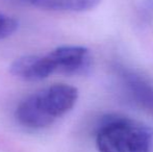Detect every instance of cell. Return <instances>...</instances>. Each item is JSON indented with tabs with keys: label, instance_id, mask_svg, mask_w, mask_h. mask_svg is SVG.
<instances>
[{
	"label": "cell",
	"instance_id": "1",
	"mask_svg": "<svg viewBox=\"0 0 153 152\" xmlns=\"http://www.w3.org/2000/svg\"><path fill=\"white\" fill-rule=\"evenodd\" d=\"M78 99V90L67 83H55L34 92L19 103L16 121L27 129H43L69 113Z\"/></svg>",
	"mask_w": 153,
	"mask_h": 152
},
{
	"label": "cell",
	"instance_id": "2",
	"mask_svg": "<svg viewBox=\"0 0 153 152\" xmlns=\"http://www.w3.org/2000/svg\"><path fill=\"white\" fill-rule=\"evenodd\" d=\"M96 147L99 152H152L153 129L129 118H107L97 130Z\"/></svg>",
	"mask_w": 153,
	"mask_h": 152
},
{
	"label": "cell",
	"instance_id": "3",
	"mask_svg": "<svg viewBox=\"0 0 153 152\" xmlns=\"http://www.w3.org/2000/svg\"><path fill=\"white\" fill-rule=\"evenodd\" d=\"M71 46H61L46 54L24 55L10 65V73L25 81H40L56 73L66 75L71 59Z\"/></svg>",
	"mask_w": 153,
	"mask_h": 152
},
{
	"label": "cell",
	"instance_id": "4",
	"mask_svg": "<svg viewBox=\"0 0 153 152\" xmlns=\"http://www.w3.org/2000/svg\"><path fill=\"white\" fill-rule=\"evenodd\" d=\"M118 74L127 91L137 104L153 115V85L131 70L119 67Z\"/></svg>",
	"mask_w": 153,
	"mask_h": 152
},
{
	"label": "cell",
	"instance_id": "5",
	"mask_svg": "<svg viewBox=\"0 0 153 152\" xmlns=\"http://www.w3.org/2000/svg\"><path fill=\"white\" fill-rule=\"evenodd\" d=\"M16 5L55 12H87L95 8L101 0H5Z\"/></svg>",
	"mask_w": 153,
	"mask_h": 152
},
{
	"label": "cell",
	"instance_id": "6",
	"mask_svg": "<svg viewBox=\"0 0 153 152\" xmlns=\"http://www.w3.org/2000/svg\"><path fill=\"white\" fill-rule=\"evenodd\" d=\"M19 27V22L4 13L0 12V40H3L14 35Z\"/></svg>",
	"mask_w": 153,
	"mask_h": 152
},
{
	"label": "cell",
	"instance_id": "7",
	"mask_svg": "<svg viewBox=\"0 0 153 152\" xmlns=\"http://www.w3.org/2000/svg\"><path fill=\"white\" fill-rule=\"evenodd\" d=\"M145 5L148 10L153 13V0H145Z\"/></svg>",
	"mask_w": 153,
	"mask_h": 152
}]
</instances>
